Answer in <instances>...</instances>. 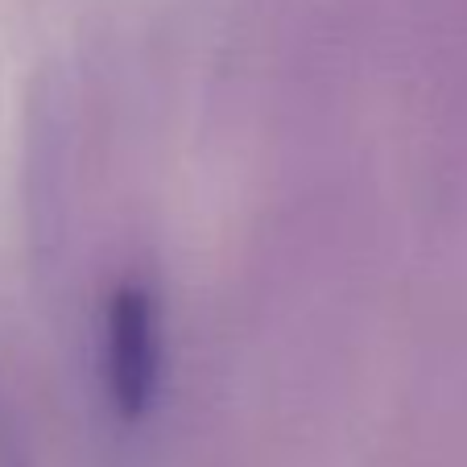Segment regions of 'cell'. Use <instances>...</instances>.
I'll use <instances>...</instances> for the list:
<instances>
[{
    "instance_id": "obj_1",
    "label": "cell",
    "mask_w": 467,
    "mask_h": 467,
    "mask_svg": "<svg viewBox=\"0 0 467 467\" xmlns=\"http://www.w3.org/2000/svg\"><path fill=\"white\" fill-rule=\"evenodd\" d=\"M99 380L124 422H141L158 406L166 385V310L145 277H124L104 298Z\"/></svg>"
}]
</instances>
